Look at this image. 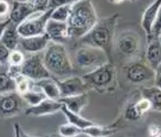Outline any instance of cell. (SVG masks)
Segmentation results:
<instances>
[{
  "mask_svg": "<svg viewBox=\"0 0 161 137\" xmlns=\"http://www.w3.org/2000/svg\"><path fill=\"white\" fill-rule=\"evenodd\" d=\"M142 98L147 99L151 104L152 109L160 111L161 106V90L157 86H146L141 89Z\"/></svg>",
  "mask_w": 161,
  "mask_h": 137,
  "instance_id": "obj_21",
  "label": "cell"
},
{
  "mask_svg": "<svg viewBox=\"0 0 161 137\" xmlns=\"http://www.w3.org/2000/svg\"><path fill=\"white\" fill-rule=\"evenodd\" d=\"M88 101H89V97L87 93L83 94L75 95V96L60 98L59 99V103H61L69 111L77 114H79L83 108L87 105Z\"/></svg>",
  "mask_w": 161,
  "mask_h": 137,
  "instance_id": "obj_20",
  "label": "cell"
},
{
  "mask_svg": "<svg viewBox=\"0 0 161 137\" xmlns=\"http://www.w3.org/2000/svg\"><path fill=\"white\" fill-rule=\"evenodd\" d=\"M72 3V2H66L61 5L56 7L52 12L50 19L61 23H66L71 12Z\"/></svg>",
  "mask_w": 161,
  "mask_h": 137,
  "instance_id": "obj_26",
  "label": "cell"
},
{
  "mask_svg": "<svg viewBox=\"0 0 161 137\" xmlns=\"http://www.w3.org/2000/svg\"><path fill=\"white\" fill-rule=\"evenodd\" d=\"M10 51L7 49L3 44L0 43V64L8 62V58L10 56Z\"/></svg>",
  "mask_w": 161,
  "mask_h": 137,
  "instance_id": "obj_31",
  "label": "cell"
},
{
  "mask_svg": "<svg viewBox=\"0 0 161 137\" xmlns=\"http://www.w3.org/2000/svg\"><path fill=\"white\" fill-rule=\"evenodd\" d=\"M119 15L117 13L104 17L97 21L92 28L81 39H79V45H87L99 48L105 52L110 63L113 62V46L115 39V31Z\"/></svg>",
  "mask_w": 161,
  "mask_h": 137,
  "instance_id": "obj_1",
  "label": "cell"
},
{
  "mask_svg": "<svg viewBox=\"0 0 161 137\" xmlns=\"http://www.w3.org/2000/svg\"><path fill=\"white\" fill-rule=\"evenodd\" d=\"M62 104L59 101L51 100L47 99L40 104L29 106L24 110V114L26 116H36V117H42L46 115L53 114L61 110Z\"/></svg>",
  "mask_w": 161,
  "mask_h": 137,
  "instance_id": "obj_13",
  "label": "cell"
},
{
  "mask_svg": "<svg viewBox=\"0 0 161 137\" xmlns=\"http://www.w3.org/2000/svg\"><path fill=\"white\" fill-rule=\"evenodd\" d=\"M116 68L114 63L108 62L98 68L82 75L83 82L88 89L95 91L107 92L114 89L116 84Z\"/></svg>",
  "mask_w": 161,
  "mask_h": 137,
  "instance_id": "obj_4",
  "label": "cell"
},
{
  "mask_svg": "<svg viewBox=\"0 0 161 137\" xmlns=\"http://www.w3.org/2000/svg\"><path fill=\"white\" fill-rule=\"evenodd\" d=\"M34 87L42 90L44 93V94L46 95L47 98L51 100L59 101V99H60L59 88L53 77L34 82Z\"/></svg>",
  "mask_w": 161,
  "mask_h": 137,
  "instance_id": "obj_19",
  "label": "cell"
},
{
  "mask_svg": "<svg viewBox=\"0 0 161 137\" xmlns=\"http://www.w3.org/2000/svg\"><path fill=\"white\" fill-rule=\"evenodd\" d=\"M21 97L25 101V103L30 104V106L36 105V104H40L41 102H42L43 100L47 99L42 90L39 89L37 91V90H34L33 88L30 91L25 93V94L21 95Z\"/></svg>",
  "mask_w": 161,
  "mask_h": 137,
  "instance_id": "obj_27",
  "label": "cell"
},
{
  "mask_svg": "<svg viewBox=\"0 0 161 137\" xmlns=\"http://www.w3.org/2000/svg\"><path fill=\"white\" fill-rule=\"evenodd\" d=\"M150 109H152L151 104L147 99L142 98L135 103L128 104L126 108L124 117L128 120H137Z\"/></svg>",
  "mask_w": 161,
  "mask_h": 137,
  "instance_id": "obj_18",
  "label": "cell"
},
{
  "mask_svg": "<svg viewBox=\"0 0 161 137\" xmlns=\"http://www.w3.org/2000/svg\"><path fill=\"white\" fill-rule=\"evenodd\" d=\"M19 134H20V137H34V136H30V134H28L26 132H24V131L21 129L20 127V130H19ZM47 137V136H45Z\"/></svg>",
  "mask_w": 161,
  "mask_h": 137,
  "instance_id": "obj_35",
  "label": "cell"
},
{
  "mask_svg": "<svg viewBox=\"0 0 161 137\" xmlns=\"http://www.w3.org/2000/svg\"><path fill=\"white\" fill-rule=\"evenodd\" d=\"M146 62L154 71L161 66V43L160 39H150L147 40Z\"/></svg>",
  "mask_w": 161,
  "mask_h": 137,
  "instance_id": "obj_15",
  "label": "cell"
},
{
  "mask_svg": "<svg viewBox=\"0 0 161 137\" xmlns=\"http://www.w3.org/2000/svg\"><path fill=\"white\" fill-rule=\"evenodd\" d=\"M122 72L128 82L133 84L155 81L156 76V71L148 65L145 60L140 58L127 62L122 68Z\"/></svg>",
  "mask_w": 161,
  "mask_h": 137,
  "instance_id": "obj_8",
  "label": "cell"
},
{
  "mask_svg": "<svg viewBox=\"0 0 161 137\" xmlns=\"http://www.w3.org/2000/svg\"><path fill=\"white\" fill-rule=\"evenodd\" d=\"M59 134L61 137H76L83 134V129L71 124H65L59 127Z\"/></svg>",
  "mask_w": 161,
  "mask_h": 137,
  "instance_id": "obj_29",
  "label": "cell"
},
{
  "mask_svg": "<svg viewBox=\"0 0 161 137\" xmlns=\"http://www.w3.org/2000/svg\"><path fill=\"white\" fill-rule=\"evenodd\" d=\"M20 130V125L18 124H14V133H15V136L14 137H20L19 134Z\"/></svg>",
  "mask_w": 161,
  "mask_h": 137,
  "instance_id": "obj_34",
  "label": "cell"
},
{
  "mask_svg": "<svg viewBox=\"0 0 161 137\" xmlns=\"http://www.w3.org/2000/svg\"><path fill=\"white\" fill-rule=\"evenodd\" d=\"M19 74L26 76L33 82L52 77L44 66L42 55L38 53L32 54L25 58L19 68Z\"/></svg>",
  "mask_w": 161,
  "mask_h": 137,
  "instance_id": "obj_10",
  "label": "cell"
},
{
  "mask_svg": "<svg viewBox=\"0 0 161 137\" xmlns=\"http://www.w3.org/2000/svg\"><path fill=\"white\" fill-rule=\"evenodd\" d=\"M114 51L122 58L128 59L127 62L138 59L137 55L141 52V38L138 33L132 30L121 32L114 39L113 52Z\"/></svg>",
  "mask_w": 161,
  "mask_h": 137,
  "instance_id": "obj_7",
  "label": "cell"
},
{
  "mask_svg": "<svg viewBox=\"0 0 161 137\" xmlns=\"http://www.w3.org/2000/svg\"><path fill=\"white\" fill-rule=\"evenodd\" d=\"M115 126H116V123H115L114 125L112 124L110 126H107V127L95 124L91 127L84 129L83 134L90 137H109L117 132V128Z\"/></svg>",
  "mask_w": 161,
  "mask_h": 137,
  "instance_id": "obj_23",
  "label": "cell"
},
{
  "mask_svg": "<svg viewBox=\"0 0 161 137\" xmlns=\"http://www.w3.org/2000/svg\"><path fill=\"white\" fill-rule=\"evenodd\" d=\"M42 61L47 70L54 78H67L74 71L69 53L62 43L50 41L44 50Z\"/></svg>",
  "mask_w": 161,
  "mask_h": 137,
  "instance_id": "obj_3",
  "label": "cell"
},
{
  "mask_svg": "<svg viewBox=\"0 0 161 137\" xmlns=\"http://www.w3.org/2000/svg\"><path fill=\"white\" fill-rule=\"evenodd\" d=\"M12 92H16L15 78L8 71L0 72V94H5Z\"/></svg>",
  "mask_w": 161,
  "mask_h": 137,
  "instance_id": "obj_25",
  "label": "cell"
},
{
  "mask_svg": "<svg viewBox=\"0 0 161 137\" xmlns=\"http://www.w3.org/2000/svg\"><path fill=\"white\" fill-rule=\"evenodd\" d=\"M10 23V20L8 18V19L4 20V21H0V39L2 38V35H3L4 30L6 29V28L8 27V25Z\"/></svg>",
  "mask_w": 161,
  "mask_h": 137,
  "instance_id": "obj_33",
  "label": "cell"
},
{
  "mask_svg": "<svg viewBox=\"0 0 161 137\" xmlns=\"http://www.w3.org/2000/svg\"><path fill=\"white\" fill-rule=\"evenodd\" d=\"M17 26L10 22V24L6 28V29L4 30L2 38L0 39V43L3 44L10 52L16 50L17 45L19 44L21 37L17 33Z\"/></svg>",
  "mask_w": 161,
  "mask_h": 137,
  "instance_id": "obj_22",
  "label": "cell"
},
{
  "mask_svg": "<svg viewBox=\"0 0 161 137\" xmlns=\"http://www.w3.org/2000/svg\"><path fill=\"white\" fill-rule=\"evenodd\" d=\"M10 3L6 1H0V17H4L7 14H10Z\"/></svg>",
  "mask_w": 161,
  "mask_h": 137,
  "instance_id": "obj_32",
  "label": "cell"
},
{
  "mask_svg": "<svg viewBox=\"0 0 161 137\" xmlns=\"http://www.w3.org/2000/svg\"><path fill=\"white\" fill-rule=\"evenodd\" d=\"M109 62L105 52L99 48L87 45H79L73 56L72 65L75 64L81 70H88L86 73L98 68Z\"/></svg>",
  "mask_w": 161,
  "mask_h": 137,
  "instance_id": "obj_6",
  "label": "cell"
},
{
  "mask_svg": "<svg viewBox=\"0 0 161 137\" xmlns=\"http://www.w3.org/2000/svg\"><path fill=\"white\" fill-rule=\"evenodd\" d=\"M53 78L58 85L60 98L83 94L87 93L89 90L85 82H83L82 78L79 76H70L65 78V80L63 81L54 77Z\"/></svg>",
  "mask_w": 161,
  "mask_h": 137,
  "instance_id": "obj_12",
  "label": "cell"
},
{
  "mask_svg": "<svg viewBox=\"0 0 161 137\" xmlns=\"http://www.w3.org/2000/svg\"><path fill=\"white\" fill-rule=\"evenodd\" d=\"M26 108L25 101L17 92L0 94V119L15 117Z\"/></svg>",
  "mask_w": 161,
  "mask_h": 137,
  "instance_id": "obj_11",
  "label": "cell"
},
{
  "mask_svg": "<svg viewBox=\"0 0 161 137\" xmlns=\"http://www.w3.org/2000/svg\"><path fill=\"white\" fill-rule=\"evenodd\" d=\"M156 137H160V135H158V136H156Z\"/></svg>",
  "mask_w": 161,
  "mask_h": 137,
  "instance_id": "obj_36",
  "label": "cell"
},
{
  "mask_svg": "<svg viewBox=\"0 0 161 137\" xmlns=\"http://www.w3.org/2000/svg\"><path fill=\"white\" fill-rule=\"evenodd\" d=\"M66 2L60 1H15L12 2L10 7V22L18 26L20 23L35 16L36 13L45 12L51 7H58Z\"/></svg>",
  "mask_w": 161,
  "mask_h": 137,
  "instance_id": "obj_5",
  "label": "cell"
},
{
  "mask_svg": "<svg viewBox=\"0 0 161 137\" xmlns=\"http://www.w3.org/2000/svg\"><path fill=\"white\" fill-rule=\"evenodd\" d=\"M49 42L50 39L46 33L29 38H20L19 40L22 49L32 54H36L46 49Z\"/></svg>",
  "mask_w": 161,
  "mask_h": 137,
  "instance_id": "obj_16",
  "label": "cell"
},
{
  "mask_svg": "<svg viewBox=\"0 0 161 137\" xmlns=\"http://www.w3.org/2000/svg\"><path fill=\"white\" fill-rule=\"evenodd\" d=\"M55 7H51L39 16H33L17 27V33L21 38H29L33 36L42 35L45 33L47 23L50 19Z\"/></svg>",
  "mask_w": 161,
  "mask_h": 137,
  "instance_id": "obj_9",
  "label": "cell"
},
{
  "mask_svg": "<svg viewBox=\"0 0 161 137\" xmlns=\"http://www.w3.org/2000/svg\"><path fill=\"white\" fill-rule=\"evenodd\" d=\"M25 60V57L22 52L17 50H14L10 52V56L8 58V63L10 67H17L20 68L23 63Z\"/></svg>",
  "mask_w": 161,
  "mask_h": 137,
  "instance_id": "obj_30",
  "label": "cell"
},
{
  "mask_svg": "<svg viewBox=\"0 0 161 137\" xmlns=\"http://www.w3.org/2000/svg\"><path fill=\"white\" fill-rule=\"evenodd\" d=\"M45 33L48 36L50 41L61 43V41L68 38L66 23H61L49 19L45 28Z\"/></svg>",
  "mask_w": 161,
  "mask_h": 137,
  "instance_id": "obj_17",
  "label": "cell"
},
{
  "mask_svg": "<svg viewBox=\"0 0 161 137\" xmlns=\"http://www.w3.org/2000/svg\"><path fill=\"white\" fill-rule=\"evenodd\" d=\"M95 8L91 1L72 2L69 17L66 21L68 38L81 39L97 23Z\"/></svg>",
  "mask_w": 161,
  "mask_h": 137,
  "instance_id": "obj_2",
  "label": "cell"
},
{
  "mask_svg": "<svg viewBox=\"0 0 161 137\" xmlns=\"http://www.w3.org/2000/svg\"><path fill=\"white\" fill-rule=\"evenodd\" d=\"M16 81V92L19 95L25 94L31 90L34 87V82L26 76L19 75L15 78Z\"/></svg>",
  "mask_w": 161,
  "mask_h": 137,
  "instance_id": "obj_28",
  "label": "cell"
},
{
  "mask_svg": "<svg viewBox=\"0 0 161 137\" xmlns=\"http://www.w3.org/2000/svg\"><path fill=\"white\" fill-rule=\"evenodd\" d=\"M161 1L157 0L154 1L146 9L142 18V28L144 31L145 34L147 39L151 35L153 27L154 26L156 21L159 17Z\"/></svg>",
  "mask_w": 161,
  "mask_h": 137,
  "instance_id": "obj_14",
  "label": "cell"
},
{
  "mask_svg": "<svg viewBox=\"0 0 161 137\" xmlns=\"http://www.w3.org/2000/svg\"><path fill=\"white\" fill-rule=\"evenodd\" d=\"M60 111H62L64 115L66 116V119L68 121V123L71 124H73L77 127L80 128V129H86V128L91 127L92 125H95V123H93L92 121H90L86 118H83L79 114H77V113H74V112H72L71 111H69L67 108H66L62 104L61 106V110Z\"/></svg>",
  "mask_w": 161,
  "mask_h": 137,
  "instance_id": "obj_24",
  "label": "cell"
}]
</instances>
